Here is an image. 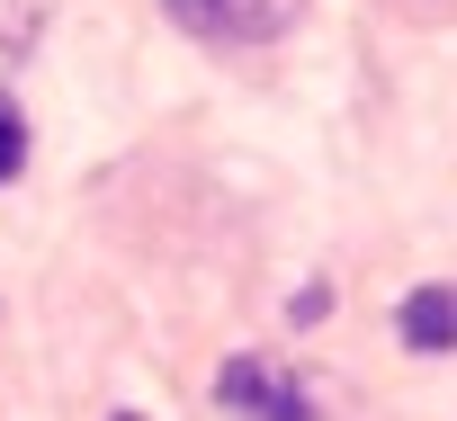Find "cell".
Masks as SVG:
<instances>
[{
    "instance_id": "cell-1",
    "label": "cell",
    "mask_w": 457,
    "mask_h": 421,
    "mask_svg": "<svg viewBox=\"0 0 457 421\" xmlns=\"http://www.w3.org/2000/svg\"><path fill=\"white\" fill-rule=\"evenodd\" d=\"M215 403L234 412V421H323L314 385H305L296 367H278L270 350H243V359H224V376H215Z\"/></svg>"
},
{
    "instance_id": "cell-5",
    "label": "cell",
    "mask_w": 457,
    "mask_h": 421,
    "mask_svg": "<svg viewBox=\"0 0 457 421\" xmlns=\"http://www.w3.org/2000/svg\"><path fill=\"white\" fill-rule=\"evenodd\" d=\"M117 421H144V412H117Z\"/></svg>"
},
{
    "instance_id": "cell-4",
    "label": "cell",
    "mask_w": 457,
    "mask_h": 421,
    "mask_svg": "<svg viewBox=\"0 0 457 421\" xmlns=\"http://www.w3.org/2000/svg\"><path fill=\"white\" fill-rule=\"evenodd\" d=\"M19 170H28V117H19V99H0V188Z\"/></svg>"
},
{
    "instance_id": "cell-2",
    "label": "cell",
    "mask_w": 457,
    "mask_h": 421,
    "mask_svg": "<svg viewBox=\"0 0 457 421\" xmlns=\"http://www.w3.org/2000/svg\"><path fill=\"white\" fill-rule=\"evenodd\" d=\"M179 37H206V45H261L278 28L305 19V0H162Z\"/></svg>"
},
{
    "instance_id": "cell-3",
    "label": "cell",
    "mask_w": 457,
    "mask_h": 421,
    "mask_svg": "<svg viewBox=\"0 0 457 421\" xmlns=\"http://www.w3.org/2000/svg\"><path fill=\"white\" fill-rule=\"evenodd\" d=\"M395 341H403L412 359H448V350H457V287H412V296L395 305Z\"/></svg>"
}]
</instances>
